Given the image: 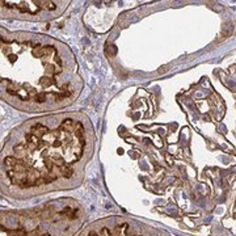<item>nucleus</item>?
Segmentation results:
<instances>
[{"mask_svg": "<svg viewBox=\"0 0 236 236\" xmlns=\"http://www.w3.org/2000/svg\"><path fill=\"white\" fill-rule=\"evenodd\" d=\"M88 236H97V232H94V231H92V232H89Z\"/></svg>", "mask_w": 236, "mask_h": 236, "instance_id": "obj_1", "label": "nucleus"}]
</instances>
